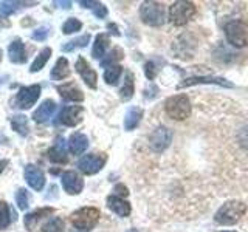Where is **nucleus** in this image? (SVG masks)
<instances>
[{
  "instance_id": "f3484780",
  "label": "nucleus",
  "mask_w": 248,
  "mask_h": 232,
  "mask_svg": "<svg viewBox=\"0 0 248 232\" xmlns=\"http://www.w3.org/2000/svg\"><path fill=\"white\" fill-rule=\"evenodd\" d=\"M107 207L110 209L112 212H115L116 215H120V217H129L130 212H132V207H130L129 201L123 200L118 195L107 197Z\"/></svg>"
},
{
  "instance_id": "bb28decb",
  "label": "nucleus",
  "mask_w": 248,
  "mask_h": 232,
  "mask_svg": "<svg viewBox=\"0 0 248 232\" xmlns=\"http://www.w3.org/2000/svg\"><path fill=\"white\" fill-rule=\"evenodd\" d=\"M11 127L14 131H17L19 135L27 136L28 135V119L23 115H14L11 116Z\"/></svg>"
},
{
  "instance_id": "6e6552de",
  "label": "nucleus",
  "mask_w": 248,
  "mask_h": 232,
  "mask_svg": "<svg viewBox=\"0 0 248 232\" xmlns=\"http://www.w3.org/2000/svg\"><path fill=\"white\" fill-rule=\"evenodd\" d=\"M107 162L106 153H89L78 161V169L81 170L84 175H95L101 169L104 167Z\"/></svg>"
},
{
  "instance_id": "4be33fe9",
  "label": "nucleus",
  "mask_w": 248,
  "mask_h": 232,
  "mask_svg": "<svg viewBox=\"0 0 248 232\" xmlns=\"http://www.w3.org/2000/svg\"><path fill=\"white\" fill-rule=\"evenodd\" d=\"M143 108L140 107H130L126 112V116H124V129L126 130H134L138 127V124L141 122L143 118Z\"/></svg>"
},
{
  "instance_id": "2f4dec72",
  "label": "nucleus",
  "mask_w": 248,
  "mask_h": 232,
  "mask_svg": "<svg viewBox=\"0 0 248 232\" xmlns=\"http://www.w3.org/2000/svg\"><path fill=\"white\" fill-rule=\"evenodd\" d=\"M11 223V211L3 200H0V231L6 229Z\"/></svg>"
},
{
  "instance_id": "39448f33",
  "label": "nucleus",
  "mask_w": 248,
  "mask_h": 232,
  "mask_svg": "<svg viewBox=\"0 0 248 232\" xmlns=\"http://www.w3.org/2000/svg\"><path fill=\"white\" fill-rule=\"evenodd\" d=\"M140 17L149 27H161L166 20L165 5L158 2H143L140 6Z\"/></svg>"
},
{
  "instance_id": "b1692460",
  "label": "nucleus",
  "mask_w": 248,
  "mask_h": 232,
  "mask_svg": "<svg viewBox=\"0 0 248 232\" xmlns=\"http://www.w3.org/2000/svg\"><path fill=\"white\" fill-rule=\"evenodd\" d=\"M51 79L53 81H62L65 79V77L70 76V65H68V60L65 58H59L56 60V64L51 68Z\"/></svg>"
},
{
  "instance_id": "393cba45",
  "label": "nucleus",
  "mask_w": 248,
  "mask_h": 232,
  "mask_svg": "<svg viewBox=\"0 0 248 232\" xmlns=\"http://www.w3.org/2000/svg\"><path fill=\"white\" fill-rule=\"evenodd\" d=\"M135 93V82H134V74L130 72L126 73V77H124V82L120 88V96L123 101H129Z\"/></svg>"
},
{
  "instance_id": "e433bc0d",
  "label": "nucleus",
  "mask_w": 248,
  "mask_h": 232,
  "mask_svg": "<svg viewBox=\"0 0 248 232\" xmlns=\"http://www.w3.org/2000/svg\"><path fill=\"white\" fill-rule=\"evenodd\" d=\"M237 139H239V144L242 145L245 150H248V126H245L239 130Z\"/></svg>"
},
{
  "instance_id": "473e14b6",
  "label": "nucleus",
  "mask_w": 248,
  "mask_h": 232,
  "mask_svg": "<svg viewBox=\"0 0 248 232\" xmlns=\"http://www.w3.org/2000/svg\"><path fill=\"white\" fill-rule=\"evenodd\" d=\"M81 28H82L81 20H78L76 17H70L68 20L64 22V25H62V33L72 34V33H76V31H79Z\"/></svg>"
},
{
  "instance_id": "37998d69",
  "label": "nucleus",
  "mask_w": 248,
  "mask_h": 232,
  "mask_svg": "<svg viewBox=\"0 0 248 232\" xmlns=\"http://www.w3.org/2000/svg\"><path fill=\"white\" fill-rule=\"evenodd\" d=\"M0 27H10V23H6V22H2V20H0Z\"/></svg>"
},
{
  "instance_id": "f704fd0d",
  "label": "nucleus",
  "mask_w": 248,
  "mask_h": 232,
  "mask_svg": "<svg viewBox=\"0 0 248 232\" xmlns=\"http://www.w3.org/2000/svg\"><path fill=\"white\" fill-rule=\"evenodd\" d=\"M28 201H30V195L27 189L20 188L17 190V193H16V203H17V207L20 209V211H25V209L28 207Z\"/></svg>"
},
{
  "instance_id": "c756f323",
  "label": "nucleus",
  "mask_w": 248,
  "mask_h": 232,
  "mask_svg": "<svg viewBox=\"0 0 248 232\" xmlns=\"http://www.w3.org/2000/svg\"><path fill=\"white\" fill-rule=\"evenodd\" d=\"M41 232H65L64 220L59 218V217H54V218L48 220L44 224Z\"/></svg>"
},
{
  "instance_id": "dca6fc26",
  "label": "nucleus",
  "mask_w": 248,
  "mask_h": 232,
  "mask_svg": "<svg viewBox=\"0 0 248 232\" xmlns=\"http://www.w3.org/2000/svg\"><path fill=\"white\" fill-rule=\"evenodd\" d=\"M56 112V102L53 99H46L44 102L37 107V110L33 113V121L44 124L46 121H50V118L53 116V113Z\"/></svg>"
},
{
  "instance_id": "4468645a",
  "label": "nucleus",
  "mask_w": 248,
  "mask_h": 232,
  "mask_svg": "<svg viewBox=\"0 0 248 232\" xmlns=\"http://www.w3.org/2000/svg\"><path fill=\"white\" fill-rule=\"evenodd\" d=\"M25 180L30 188L37 192L42 190L45 186V175L42 170L34 164H28L25 167Z\"/></svg>"
},
{
  "instance_id": "0eeeda50",
  "label": "nucleus",
  "mask_w": 248,
  "mask_h": 232,
  "mask_svg": "<svg viewBox=\"0 0 248 232\" xmlns=\"http://www.w3.org/2000/svg\"><path fill=\"white\" fill-rule=\"evenodd\" d=\"M39 96H41V85L34 84L28 85V87H22L14 98V107L20 108V110H28L36 104Z\"/></svg>"
},
{
  "instance_id": "ea45409f",
  "label": "nucleus",
  "mask_w": 248,
  "mask_h": 232,
  "mask_svg": "<svg viewBox=\"0 0 248 232\" xmlns=\"http://www.w3.org/2000/svg\"><path fill=\"white\" fill-rule=\"evenodd\" d=\"M56 6H59V8H70L72 6V2H61V0H58V2H53Z\"/></svg>"
},
{
  "instance_id": "49530a36",
  "label": "nucleus",
  "mask_w": 248,
  "mask_h": 232,
  "mask_svg": "<svg viewBox=\"0 0 248 232\" xmlns=\"http://www.w3.org/2000/svg\"><path fill=\"white\" fill-rule=\"evenodd\" d=\"M0 59H2V50H0Z\"/></svg>"
},
{
  "instance_id": "aec40b11",
  "label": "nucleus",
  "mask_w": 248,
  "mask_h": 232,
  "mask_svg": "<svg viewBox=\"0 0 248 232\" xmlns=\"http://www.w3.org/2000/svg\"><path fill=\"white\" fill-rule=\"evenodd\" d=\"M48 158L51 162H56V164H65V162H68V155L64 147V139L62 138H58L56 144L48 150Z\"/></svg>"
},
{
  "instance_id": "a211bd4d",
  "label": "nucleus",
  "mask_w": 248,
  "mask_h": 232,
  "mask_svg": "<svg viewBox=\"0 0 248 232\" xmlns=\"http://www.w3.org/2000/svg\"><path fill=\"white\" fill-rule=\"evenodd\" d=\"M8 58L14 64H25L27 62V50L20 39H14L10 44V46H8Z\"/></svg>"
},
{
  "instance_id": "9b49d317",
  "label": "nucleus",
  "mask_w": 248,
  "mask_h": 232,
  "mask_svg": "<svg viewBox=\"0 0 248 232\" xmlns=\"http://www.w3.org/2000/svg\"><path fill=\"white\" fill-rule=\"evenodd\" d=\"M84 108L81 105H67L59 113V122L67 127H75L82 121Z\"/></svg>"
},
{
  "instance_id": "423d86ee",
  "label": "nucleus",
  "mask_w": 248,
  "mask_h": 232,
  "mask_svg": "<svg viewBox=\"0 0 248 232\" xmlns=\"http://www.w3.org/2000/svg\"><path fill=\"white\" fill-rule=\"evenodd\" d=\"M196 14V5L186 0H178L169 6V22L175 27L186 25Z\"/></svg>"
},
{
  "instance_id": "9d476101",
  "label": "nucleus",
  "mask_w": 248,
  "mask_h": 232,
  "mask_svg": "<svg viewBox=\"0 0 248 232\" xmlns=\"http://www.w3.org/2000/svg\"><path fill=\"white\" fill-rule=\"evenodd\" d=\"M197 84H214L219 85V87H227V88H232V85L230 81L223 79V77H217V76H192L185 79L183 82L178 84V88H185V87H191V85H197Z\"/></svg>"
},
{
  "instance_id": "2eb2a0df",
  "label": "nucleus",
  "mask_w": 248,
  "mask_h": 232,
  "mask_svg": "<svg viewBox=\"0 0 248 232\" xmlns=\"http://www.w3.org/2000/svg\"><path fill=\"white\" fill-rule=\"evenodd\" d=\"M56 90L61 95V98L64 101H68V102H81V101H84V93L73 82L58 85Z\"/></svg>"
},
{
  "instance_id": "7ed1b4c3",
  "label": "nucleus",
  "mask_w": 248,
  "mask_h": 232,
  "mask_svg": "<svg viewBox=\"0 0 248 232\" xmlns=\"http://www.w3.org/2000/svg\"><path fill=\"white\" fill-rule=\"evenodd\" d=\"M165 110L169 118H172L175 121H183L186 118H189V115H191V110H192L191 101L186 95L170 96L165 102Z\"/></svg>"
},
{
  "instance_id": "a19ab883",
  "label": "nucleus",
  "mask_w": 248,
  "mask_h": 232,
  "mask_svg": "<svg viewBox=\"0 0 248 232\" xmlns=\"http://www.w3.org/2000/svg\"><path fill=\"white\" fill-rule=\"evenodd\" d=\"M95 3L96 2H87V0H84V2L81 0V2H79V5L84 6V8H93V6H95Z\"/></svg>"
},
{
  "instance_id": "6ab92c4d",
  "label": "nucleus",
  "mask_w": 248,
  "mask_h": 232,
  "mask_svg": "<svg viewBox=\"0 0 248 232\" xmlns=\"http://www.w3.org/2000/svg\"><path fill=\"white\" fill-rule=\"evenodd\" d=\"M68 149L73 155H82L89 149V138L81 131H76L68 139Z\"/></svg>"
},
{
  "instance_id": "c85d7f7f",
  "label": "nucleus",
  "mask_w": 248,
  "mask_h": 232,
  "mask_svg": "<svg viewBox=\"0 0 248 232\" xmlns=\"http://www.w3.org/2000/svg\"><path fill=\"white\" fill-rule=\"evenodd\" d=\"M123 73V67L121 65H110L107 67V70L104 72V81L108 85H115L120 81V76Z\"/></svg>"
},
{
  "instance_id": "7c9ffc66",
  "label": "nucleus",
  "mask_w": 248,
  "mask_h": 232,
  "mask_svg": "<svg viewBox=\"0 0 248 232\" xmlns=\"http://www.w3.org/2000/svg\"><path fill=\"white\" fill-rule=\"evenodd\" d=\"M22 5H27L25 2H0V17H10L13 13H16L22 8Z\"/></svg>"
},
{
  "instance_id": "72a5a7b5",
  "label": "nucleus",
  "mask_w": 248,
  "mask_h": 232,
  "mask_svg": "<svg viewBox=\"0 0 248 232\" xmlns=\"http://www.w3.org/2000/svg\"><path fill=\"white\" fill-rule=\"evenodd\" d=\"M120 59H123V50L121 48H115V50H112L110 53H108L107 56H106V59L101 60L99 64H101V67H103V68H106V67L113 65V62L120 60Z\"/></svg>"
},
{
  "instance_id": "f257e3e1",
  "label": "nucleus",
  "mask_w": 248,
  "mask_h": 232,
  "mask_svg": "<svg viewBox=\"0 0 248 232\" xmlns=\"http://www.w3.org/2000/svg\"><path fill=\"white\" fill-rule=\"evenodd\" d=\"M247 212V204L242 201L231 200L227 201L223 206L219 207V211L214 215V221L222 226H231V224L237 223Z\"/></svg>"
},
{
  "instance_id": "f8f14e48",
  "label": "nucleus",
  "mask_w": 248,
  "mask_h": 232,
  "mask_svg": "<svg viewBox=\"0 0 248 232\" xmlns=\"http://www.w3.org/2000/svg\"><path fill=\"white\" fill-rule=\"evenodd\" d=\"M75 68L78 74H79L82 77V81L85 82V85H87L89 88H96V84H98V74L96 72L93 70L89 62L85 60L84 58H78L76 64H75Z\"/></svg>"
},
{
  "instance_id": "58836bf2",
  "label": "nucleus",
  "mask_w": 248,
  "mask_h": 232,
  "mask_svg": "<svg viewBox=\"0 0 248 232\" xmlns=\"http://www.w3.org/2000/svg\"><path fill=\"white\" fill-rule=\"evenodd\" d=\"M93 13H95V15H96L98 19H104L106 15H107V8L103 3L96 2L95 6H93Z\"/></svg>"
},
{
  "instance_id": "c9c22d12",
  "label": "nucleus",
  "mask_w": 248,
  "mask_h": 232,
  "mask_svg": "<svg viewBox=\"0 0 248 232\" xmlns=\"http://www.w3.org/2000/svg\"><path fill=\"white\" fill-rule=\"evenodd\" d=\"M46 36H48V27H39L37 29L33 31V34H31V37L34 39V41H45Z\"/></svg>"
},
{
  "instance_id": "5701e85b",
  "label": "nucleus",
  "mask_w": 248,
  "mask_h": 232,
  "mask_svg": "<svg viewBox=\"0 0 248 232\" xmlns=\"http://www.w3.org/2000/svg\"><path fill=\"white\" fill-rule=\"evenodd\" d=\"M108 45H110V37L106 33H99L95 37V44H93V48H92V56L95 59H101L106 54Z\"/></svg>"
},
{
  "instance_id": "a878e982",
  "label": "nucleus",
  "mask_w": 248,
  "mask_h": 232,
  "mask_svg": "<svg viewBox=\"0 0 248 232\" xmlns=\"http://www.w3.org/2000/svg\"><path fill=\"white\" fill-rule=\"evenodd\" d=\"M50 56H51V48H48V46H46V48H44V50L36 56V59L33 60V64H31V67H30V72H31V73L41 72V70L45 67L46 62L50 60Z\"/></svg>"
},
{
  "instance_id": "a18cd8bd",
  "label": "nucleus",
  "mask_w": 248,
  "mask_h": 232,
  "mask_svg": "<svg viewBox=\"0 0 248 232\" xmlns=\"http://www.w3.org/2000/svg\"><path fill=\"white\" fill-rule=\"evenodd\" d=\"M219 232H236V231H219Z\"/></svg>"
},
{
  "instance_id": "cd10ccee",
  "label": "nucleus",
  "mask_w": 248,
  "mask_h": 232,
  "mask_svg": "<svg viewBox=\"0 0 248 232\" xmlns=\"http://www.w3.org/2000/svg\"><path fill=\"white\" fill-rule=\"evenodd\" d=\"M89 42H90V34H84L81 37L73 39V41H70V42H65L62 45V51H73L76 48H84V46H87Z\"/></svg>"
},
{
  "instance_id": "ddd939ff",
  "label": "nucleus",
  "mask_w": 248,
  "mask_h": 232,
  "mask_svg": "<svg viewBox=\"0 0 248 232\" xmlns=\"http://www.w3.org/2000/svg\"><path fill=\"white\" fill-rule=\"evenodd\" d=\"M62 188L65 189L70 195H78L84 189V180L78 175L75 170H68L62 175Z\"/></svg>"
},
{
  "instance_id": "1a4fd4ad",
  "label": "nucleus",
  "mask_w": 248,
  "mask_h": 232,
  "mask_svg": "<svg viewBox=\"0 0 248 232\" xmlns=\"http://www.w3.org/2000/svg\"><path fill=\"white\" fill-rule=\"evenodd\" d=\"M170 141H172V131H170L165 126L157 127L151 133V136H149V145H151V149L154 152H157V153L165 152L168 147H169Z\"/></svg>"
},
{
  "instance_id": "20e7f679",
  "label": "nucleus",
  "mask_w": 248,
  "mask_h": 232,
  "mask_svg": "<svg viewBox=\"0 0 248 232\" xmlns=\"http://www.w3.org/2000/svg\"><path fill=\"white\" fill-rule=\"evenodd\" d=\"M225 37L230 45L236 48L248 46V22L231 20L225 25Z\"/></svg>"
},
{
  "instance_id": "79ce46f5",
  "label": "nucleus",
  "mask_w": 248,
  "mask_h": 232,
  "mask_svg": "<svg viewBox=\"0 0 248 232\" xmlns=\"http://www.w3.org/2000/svg\"><path fill=\"white\" fill-rule=\"evenodd\" d=\"M6 164H8V161H6V160H0V174L3 172V169L6 167Z\"/></svg>"
},
{
  "instance_id": "412c9836",
  "label": "nucleus",
  "mask_w": 248,
  "mask_h": 232,
  "mask_svg": "<svg viewBox=\"0 0 248 232\" xmlns=\"http://www.w3.org/2000/svg\"><path fill=\"white\" fill-rule=\"evenodd\" d=\"M53 212H54L53 207H41V209H36V211L27 214L25 215V220H23V223H25V228L28 231H33L39 220H42L44 217H48Z\"/></svg>"
},
{
  "instance_id": "f03ea898",
  "label": "nucleus",
  "mask_w": 248,
  "mask_h": 232,
  "mask_svg": "<svg viewBox=\"0 0 248 232\" xmlns=\"http://www.w3.org/2000/svg\"><path fill=\"white\" fill-rule=\"evenodd\" d=\"M99 215L101 212L98 207L87 206L75 211L72 217H70V221H72V226L75 228L76 232H90L96 226Z\"/></svg>"
},
{
  "instance_id": "4c0bfd02",
  "label": "nucleus",
  "mask_w": 248,
  "mask_h": 232,
  "mask_svg": "<svg viewBox=\"0 0 248 232\" xmlns=\"http://www.w3.org/2000/svg\"><path fill=\"white\" fill-rule=\"evenodd\" d=\"M144 74H146V77L149 81H152L155 76H157V67H155V64L152 60H149V62H146V65H144Z\"/></svg>"
},
{
  "instance_id": "c03bdc74",
  "label": "nucleus",
  "mask_w": 248,
  "mask_h": 232,
  "mask_svg": "<svg viewBox=\"0 0 248 232\" xmlns=\"http://www.w3.org/2000/svg\"><path fill=\"white\" fill-rule=\"evenodd\" d=\"M127 232H138V231H137V229H129Z\"/></svg>"
}]
</instances>
